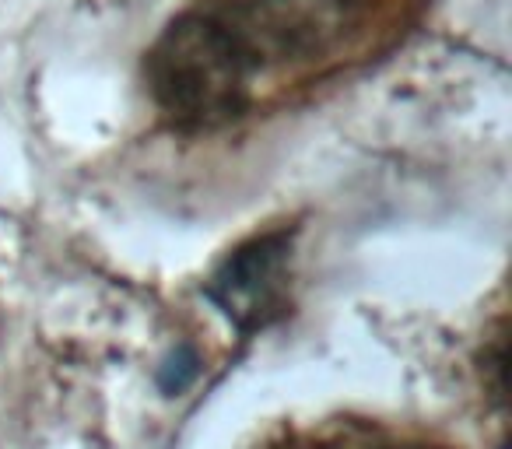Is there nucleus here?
<instances>
[{
  "label": "nucleus",
  "mask_w": 512,
  "mask_h": 449,
  "mask_svg": "<svg viewBox=\"0 0 512 449\" xmlns=\"http://www.w3.org/2000/svg\"><path fill=\"white\" fill-rule=\"evenodd\" d=\"M197 376H200V355L190 344H179L162 362V369H158V386H162L165 397H176V393H183Z\"/></svg>",
  "instance_id": "20e7f679"
},
{
  "label": "nucleus",
  "mask_w": 512,
  "mask_h": 449,
  "mask_svg": "<svg viewBox=\"0 0 512 449\" xmlns=\"http://www.w3.org/2000/svg\"><path fill=\"white\" fill-rule=\"evenodd\" d=\"M358 0H232V29L260 57H313L334 46Z\"/></svg>",
  "instance_id": "7ed1b4c3"
},
{
  "label": "nucleus",
  "mask_w": 512,
  "mask_h": 449,
  "mask_svg": "<svg viewBox=\"0 0 512 449\" xmlns=\"http://www.w3.org/2000/svg\"><path fill=\"white\" fill-rule=\"evenodd\" d=\"M411 449H418V446H411Z\"/></svg>",
  "instance_id": "39448f33"
},
{
  "label": "nucleus",
  "mask_w": 512,
  "mask_h": 449,
  "mask_svg": "<svg viewBox=\"0 0 512 449\" xmlns=\"http://www.w3.org/2000/svg\"><path fill=\"white\" fill-rule=\"evenodd\" d=\"M207 299L242 334L278 323L292 306V236L267 232L228 253L207 281Z\"/></svg>",
  "instance_id": "f03ea898"
},
{
  "label": "nucleus",
  "mask_w": 512,
  "mask_h": 449,
  "mask_svg": "<svg viewBox=\"0 0 512 449\" xmlns=\"http://www.w3.org/2000/svg\"><path fill=\"white\" fill-rule=\"evenodd\" d=\"M256 60L239 32L214 15H183L148 57L158 109L183 130H211L246 109Z\"/></svg>",
  "instance_id": "f257e3e1"
}]
</instances>
